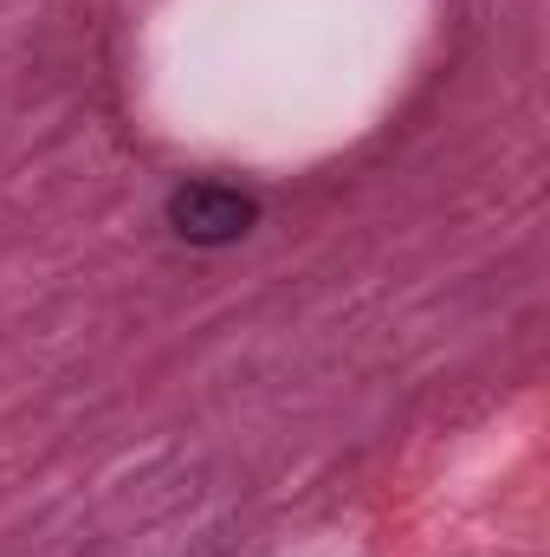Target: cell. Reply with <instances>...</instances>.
<instances>
[{
    "label": "cell",
    "mask_w": 550,
    "mask_h": 557,
    "mask_svg": "<svg viewBox=\"0 0 550 557\" xmlns=\"http://www.w3.org/2000/svg\"><path fill=\"white\" fill-rule=\"evenodd\" d=\"M253 221H260L253 195H240V188H227V182H188V188L168 195V227H175L182 240H195V247H227V240H240Z\"/></svg>",
    "instance_id": "cell-1"
}]
</instances>
